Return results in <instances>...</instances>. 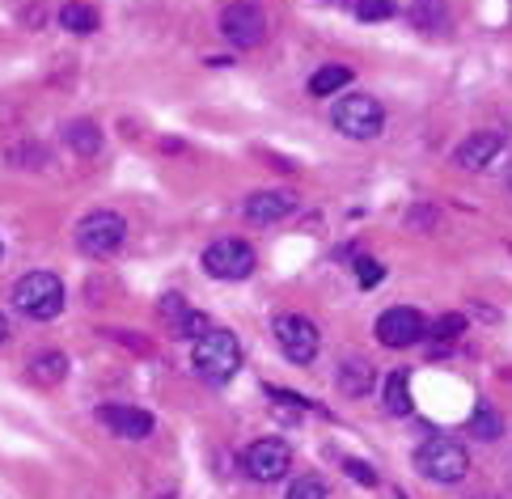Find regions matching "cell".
Instances as JSON below:
<instances>
[{"instance_id": "9c48e42d", "label": "cell", "mask_w": 512, "mask_h": 499, "mask_svg": "<svg viewBox=\"0 0 512 499\" xmlns=\"http://www.w3.org/2000/svg\"><path fill=\"white\" fill-rule=\"evenodd\" d=\"M424 330H428V318L411 305H394L377 318V339L386 347H411V343L424 339Z\"/></svg>"}, {"instance_id": "8fae6325", "label": "cell", "mask_w": 512, "mask_h": 499, "mask_svg": "<svg viewBox=\"0 0 512 499\" xmlns=\"http://www.w3.org/2000/svg\"><path fill=\"white\" fill-rule=\"evenodd\" d=\"M292 212H297V195L292 191H254L246 199V208H242V216L250 220V225H259V229L276 225V220H284Z\"/></svg>"}, {"instance_id": "5bb4252c", "label": "cell", "mask_w": 512, "mask_h": 499, "mask_svg": "<svg viewBox=\"0 0 512 499\" xmlns=\"http://www.w3.org/2000/svg\"><path fill=\"white\" fill-rule=\"evenodd\" d=\"M161 313H166V322H170V335H178V339H199L208 330V313L187 309V301H182L178 292H170V297L161 301Z\"/></svg>"}, {"instance_id": "52a82bcc", "label": "cell", "mask_w": 512, "mask_h": 499, "mask_svg": "<svg viewBox=\"0 0 512 499\" xmlns=\"http://www.w3.org/2000/svg\"><path fill=\"white\" fill-rule=\"evenodd\" d=\"M204 271L212 275V280H246V275L254 271L250 242H242V237H221V242H212L204 250Z\"/></svg>"}, {"instance_id": "30bf717a", "label": "cell", "mask_w": 512, "mask_h": 499, "mask_svg": "<svg viewBox=\"0 0 512 499\" xmlns=\"http://www.w3.org/2000/svg\"><path fill=\"white\" fill-rule=\"evenodd\" d=\"M221 34L229 47H254L267 34V17L254 5H229L221 13Z\"/></svg>"}, {"instance_id": "484cf974", "label": "cell", "mask_w": 512, "mask_h": 499, "mask_svg": "<svg viewBox=\"0 0 512 499\" xmlns=\"http://www.w3.org/2000/svg\"><path fill=\"white\" fill-rule=\"evenodd\" d=\"M381 275H386V267H381L377 258H356V280H360V288H377Z\"/></svg>"}, {"instance_id": "ba28073f", "label": "cell", "mask_w": 512, "mask_h": 499, "mask_svg": "<svg viewBox=\"0 0 512 499\" xmlns=\"http://www.w3.org/2000/svg\"><path fill=\"white\" fill-rule=\"evenodd\" d=\"M242 466H246V474L254 478V483H276V478H284L288 466H292V449L284 445V440L263 436L242 453Z\"/></svg>"}, {"instance_id": "ffe728a7", "label": "cell", "mask_w": 512, "mask_h": 499, "mask_svg": "<svg viewBox=\"0 0 512 499\" xmlns=\"http://www.w3.org/2000/svg\"><path fill=\"white\" fill-rule=\"evenodd\" d=\"M386 411L390 415H411V377L407 368H394L386 377Z\"/></svg>"}, {"instance_id": "7a4b0ae2", "label": "cell", "mask_w": 512, "mask_h": 499, "mask_svg": "<svg viewBox=\"0 0 512 499\" xmlns=\"http://www.w3.org/2000/svg\"><path fill=\"white\" fill-rule=\"evenodd\" d=\"M415 470L424 474L428 483H441V487L462 483L466 470H470V453L449 436H432L415 449Z\"/></svg>"}, {"instance_id": "44dd1931", "label": "cell", "mask_w": 512, "mask_h": 499, "mask_svg": "<svg viewBox=\"0 0 512 499\" xmlns=\"http://www.w3.org/2000/svg\"><path fill=\"white\" fill-rule=\"evenodd\" d=\"M60 26L72 34H89V30H98V13L89 5H81V0H72V5L60 9Z\"/></svg>"}, {"instance_id": "6da1fadb", "label": "cell", "mask_w": 512, "mask_h": 499, "mask_svg": "<svg viewBox=\"0 0 512 499\" xmlns=\"http://www.w3.org/2000/svg\"><path fill=\"white\" fill-rule=\"evenodd\" d=\"M195 373L208 385H225L237 368H242V343H237L233 330L225 326H208L204 335L195 339Z\"/></svg>"}, {"instance_id": "9a60e30c", "label": "cell", "mask_w": 512, "mask_h": 499, "mask_svg": "<svg viewBox=\"0 0 512 499\" xmlns=\"http://www.w3.org/2000/svg\"><path fill=\"white\" fill-rule=\"evenodd\" d=\"M500 149H504V140L496 132H474L462 140V149H457V165H462V170H487V165L500 157Z\"/></svg>"}, {"instance_id": "277c9868", "label": "cell", "mask_w": 512, "mask_h": 499, "mask_svg": "<svg viewBox=\"0 0 512 499\" xmlns=\"http://www.w3.org/2000/svg\"><path fill=\"white\" fill-rule=\"evenodd\" d=\"M331 123L347 140H373L381 127H386V110H381L377 98L369 94H347L335 110H331Z\"/></svg>"}, {"instance_id": "603a6c76", "label": "cell", "mask_w": 512, "mask_h": 499, "mask_svg": "<svg viewBox=\"0 0 512 499\" xmlns=\"http://www.w3.org/2000/svg\"><path fill=\"white\" fill-rule=\"evenodd\" d=\"M470 432L479 436V440H496L504 432V423H500V411L491 402H479L474 406V419H470Z\"/></svg>"}, {"instance_id": "d4e9b609", "label": "cell", "mask_w": 512, "mask_h": 499, "mask_svg": "<svg viewBox=\"0 0 512 499\" xmlns=\"http://www.w3.org/2000/svg\"><path fill=\"white\" fill-rule=\"evenodd\" d=\"M390 13H394V0H356L360 22H386Z\"/></svg>"}, {"instance_id": "f1b7e54d", "label": "cell", "mask_w": 512, "mask_h": 499, "mask_svg": "<svg viewBox=\"0 0 512 499\" xmlns=\"http://www.w3.org/2000/svg\"><path fill=\"white\" fill-rule=\"evenodd\" d=\"M0 254H5V246H0Z\"/></svg>"}, {"instance_id": "cb8c5ba5", "label": "cell", "mask_w": 512, "mask_h": 499, "mask_svg": "<svg viewBox=\"0 0 512 499\" xmlns=\"http://www.w3.org/2000/svg\"><path fill=\"white\" fill-rule=\"evenodd\" d=\"M284 499H326V483L318 474H305V478H297V483L288 487Z\"/></svg>"}, {"instance_id": "2e32d148", "label": "cell", "mask_w": 512, "mask_h": 499, "mask_svg": "<svg viewBox=\"0 0 512 499\" xmlns=\"http://www.w3.org/2000/svg\"><path fill=\"white\" fill-rule=\"evenodd\" d=\"M64 377H68V356L64 351L47 347V351H39V356L30 360V381L34 385H60Z\"/></svg>"}, {"instance_id": "7c38bea8", "label": "cell", "mask_w": 512, "mask_h": 499, "mask_svg": "<svg viewBox=\"0 0 512 499\" xmlns=\"http://www.w3.org/2000/svg\"><path fill=\"white\" fill-rule=\"evenodd\" d=\"M98 419H102V428H111L123 440H144L153 432V415L140 411V406H102Z\"/></svg>"}, {"instance_id": "ac0fdd59", "label": "cell", "mask_w": 512, "mask_h": 499, "mask_svg": "<svg viewBox=\"0 0 512 499\" xmlns=\"http://www.w3.org/2000/svg\"><path fill=\"white\" fill-rule=\"evenodd\" d=\"M64 144H68V149H77L81 157H94L102 149V132L89 119H77V123L64 127Z\"/></svg>"}, {"instance_id": "4316f807", "label": "cell", "mask_w": 512, "mask_h": 499, "mask_svg": "<svg viewBox=\"0 0 512 499\" xmlns=\"http://www.w3.org/2000/svg\"><path fill=\"white\" fill-rule=\"evenodd\" d=\"M343 470H347V474H352V478H356V483H364V487H377V474H373L369 466H364V461H356V457H347V461H343Z\"/></svg>"}, {"instance_id": "d6986e66", "label": "cell", "mask_w": 512, "mask_h": 499, "mask_svg": "<svg viewBox=\"0 0 512 499\" xmlns=\"http://www.w3.org/2000/svg\"><path fill=\"white\" fill-rule=\"evenodd\" d=\"M347 81H352V68L326 64V68H318L314 77H309V94H314V98H331V94H339Z\"/></svg>"}, {"instance_id": "e0dca14e", "label": "cell", "mask_w": 512, "mask_h": 499, "mask_svg": "<svg viewBox=\"0 0 512 499\" xmlns=\"http://www.w3.org/2000/svg\"><path fill=\"white\" fill-rule=\"evenodd\" d=\"M462 330H466V318H462V313H441V318H436V322L424 330V335L432 339V351H428V356H449V343L462 335Z\"/></svg>"}, {"instance_id": "4fadbf2b", "label": "cell", "mask_w": 512, "mask_h": 499, "mask_svg": "<svg viewBox=\"0 0 512 499\" xmlns=\"http://www.w3.org/2000/svg\"><path fill=\"white\" fill-rule=\"evenodd\" d=\"M335 381H339V390L347 398H364L377 385V368H373V360H364V356H343L339 368H335Z\"/></svg>"}, {"instance_id": "83f0119b", "label": "cell", "mask_w": 512, "mask_h": 499, "mask_svg": "<svg viewBox=\"0 0 512 499\" xmlns=\"http://www.w3.org/2000/svg\"><path fill=\"white\" fill-rule=\"evenodd\" d=\"M9 339V322H5V313H0V343Z\"/></svg>"}, {"instance_id": "3957f363", "label": "cell", "mask_w": 512, "mask_h": 499, "mask_svg": "<svg viewBox=\"0 0 512 499\" xmlns=\"http://www.w3.org/2000/svg\"><path fill=\"white\" fill-rule=\"evenodd\" d=\"M13 305H17V313H26L30 322H51V318H60V309H64V284L51 271H30L17 280Z\"/></svg>"}, {"instance_id": "8992f818", "label": "cell", "mask_w": 512, "mask_h": 499, "mask_svg": "<svg viewBox=\"0 0 512 499\" xmlns=\"http://www.w3.org/2000/svg\"><path fill=\"white\" fill-rule=\"evenodd\" d=\"M271 335H276L280 351H284L292 364H309V360L318 356V343H322L318 326L309 322V318H301V313H280V318L271 322Z\"/></svg>"}, {"instance_id": "7402d4cb", "label": "cell", "mask_w": 512, "mask_h": 499, "mask_svg": "<svg viewBox=\"0 0 512 499\" xmlns=\"http://www.w3.org/2000/svg\"><path fill=\"white\" fill-rule=\"evenodd\" d=\"M411 22L419 30L436 34V30L445 26V0H415V5H411Z\"/></svg>"}, {"instance_id": "5b68a950", "label": "cell", "mask_w": 512, "mask_h": 499, "mask_svg": "<svg viewBox=\"0 0 512 499\" xmlns=\"http://www.w3.org/2000/svg\"><path fill=\"white\" fill-rule=\"evenodd\" d=\"M127 237V225L119 212H89L81 225H77V250L89 258H102V254H115Z\"/></svg>"}]
</instances>
